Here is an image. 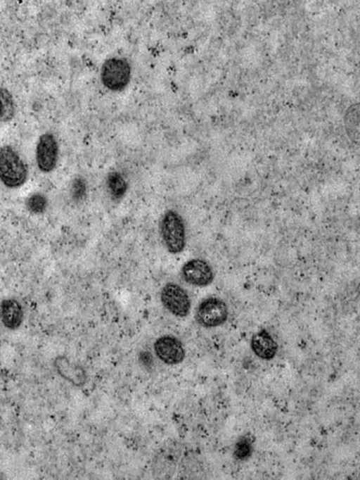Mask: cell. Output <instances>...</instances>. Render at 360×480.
Masks as SVG:
<instances>
[{
    "label": "cell",
    "instance_id": "cell-15",
    "mask_svg": "<svg viewBox=\"0 0 360 480\" xmlns=\"http://www.w3.org/2000/svg\"><path fill=\"white\" fill-rule=\"evenodd\" d=\"M252 451V441L249 436L242 437L236 444L233 451L234 456L239 460L248 457Z\"/></svg>",
    "mask_w": 360,
    "mask_h": 480
},
{
    "label": "cell",
    "instance_id": "cell-8",
    "mask_svg": "<svg viewBox=\"0 0 360 480\" xmlns=\"http://www.w3.org/2000/svg\"><path fill=\"white\" fill-rule=\"evenodd\" d=\"M153 347L157 357L165 364L177 365L185 358L182 343L173 336L165 335L158 338Z\"/></svg>",
    "mask_w": 360,
    "mask_h": 480
},
{
    "label": "cell",
    "instance_id": "cell-13",
    "mask_svg": "<svg viewBox=\"0 0 360 480\" xmlns=\"http://www.w3.org/2000/svg\"><path fill=\"white\" fill-rule=\"evenodd\" d=\"M15 113V106L12 95L5 88L0 87V122L11 120Z\"/></svg>",
    "mask_w": 360,
    "mask_h": 480
},
{
    "label": "cell",
    "instance_id": "cell-6",
    "mask_svg": "<svg viewBox=\"0 0 360 480\" xmlns=\"http://www.w3.org/2000/svg\"><path fill=\"white\" fill-rule=\"evenodd\" d=\"M181 277L191 285L203 287L212 282L214 274L207 261L201 258H194L184 263L181 268Z\"/></svg>",
    "mask_w": 360,
    "mask_h": 480
},
{
    "label": "cell",
    "instance_id": "cell-11",
    "mask_svg": "<svg viewBox=\"0 0 360 480\" xmlns=\"http://www.w3.org/2000/svg\"><path fill=\"white\" fill-rule=\"evenodd\" d=\"M251 348L257 357L269 360L276 355L278 345L271 334L266 330L262 329L252 337Z\"/></svg>",
    "mask_w": 360,
    "mask_h": 480
},
{
    "label": "cell",
    "instance_id": "cell-4",
    "mask_svg": "<svg viewBox=\"0 0 360 480\" xmlns=\"http://www.w3.org/2000/svg\"><path fill=\"white\" fill-rule=\"evenodd\" d=\"M229 315L226 303L219 297L202 300L195 311L197 322L204 327H215L224 324Z\"/></svg>",
    "mask_w": 360,
    "mask_h": 480
},
{
    "label": "cell",
    "instance_id": "cell-9",
    "mask_svg": "<svg viewBox=\"0 0 360 480\" xmlns=\"http://www.w3.org/2000/svg\"><path fill=\"white\" fill-rule=\"evenodd\" d=\"M24 309L15 298H6L0 301V321L9 330L18 329L23 322Z\"/></svg>",
    "mask_w": 360,
    "mask_h": 480
},
{
    "label": "cell",
    "instance_id": "cell-10",
    "mask_svg": "<svg viewBox=\"0 0 360 480\" xmlns=\"http://www.w3.org/2000/svg\"><path fill=\"white\" fill-rule=\"evenodd\" d=\"M54 367L62 377L76 386H82L86 381L84 370L81 366L70 362L65 356L60 355L56 358Z\"/></svg>",
    "mask_w": 360,
    "mask_h": 480
},
{
    "label": "cell",
    "instance_id": "cell-7",
    "mask_svg": "<svg viewBox=\"0 0 360 480\" xmlns=\"http://www.w3.org/2000/svg\"><path fill=\"white\" fill-rule=\"evenodd\" d=\"M58 147L54 136L50 133L41 134L36 148V161L39 169L43 172H50L56 167Z\"/></svg>",
    "mask_w": 360,
    "mask_h": 480
},
{
    "label": "cell",
    "instance_id": "cell-5",
    "mask_svg": "<svg viewBox=\"0 0 360 480\" xmlns=\"http://www.w3.org/2000/svg\"><path fill=\"white\" fill-rule=\"evenodd\" d=\"M160 300L163 306L174 316L184 317L189 314L191 299L184 289L179 284H165L160 293Z\"/></svg>",
    "mask_w": 360,
    "mask_h": 480
},
{
    "label": "cell",
    "instance_id": "cell-2",
    "mask_svg": "<svg viewBox=\"0 0 360 480\" xmlns=\"http://www.w3.org/2000/svg\"><path fill=\"white\" fill-rule=\"evenodd\" d=\"M161 236L167 251L173 254L181 253L186 245V229L181 216L174 210H168L160 222Z\"/></svg>",
    "mask_w": 360,
    "mask_h": 480
},
{
    "label": "cell",
    "instance_id": "cell-12",
    "mask_svg": "<svg viewBox=\"0 0 360 480\" xmlns=\"http://www.w3.org/2000/svg\"><path fill=\"white\" fill-rule=\"evenodd\" d=\"M106 186L110 196L115 199L121 198L126 193L127 184L124 177L117 172L109 173Z\"/></svg>",
    "mask_w": 360,
    "mask_h": 480
},
{
    "label": "cell",
    "instance_id": "cell-16",
    "mask_svg": "<svg viewBox=\"0 0 360 480\" xmlns=\"http://www.w3.org/2000/svg\"><path fill=\"white\" fill-rule=\"evenodd\" d=\"M86 192V184L82 178H77L72 183V194L75 199H80Z\"/></svg>",
    "mask_w": 360,
    "mask_h": 480
},
{
    "label": "cell",
    "instance_id": "cell-14",
    "mask_svg": "<svg viewBox=\"0 0 360 480\" xmlns=\"http://www.w3.org/2000/svg\"><path fill=\"white\" fill-rule=\"evenodd\" d=\"M26 206L27 210L34 214H41L44 213L47 206L46 197L39 193L31 195L27 200Z\"/></svg>",
    "mask_w": 360,
    "mask_h": 480
},
{
    "label": "cell",
    "instance_id": "cell-1",
    "mask_svg": "<svg viewBox=\"0 0 360 480\" xmlns=\"http://www.w3.org/2000/svg\"><path fill=\"white\" fill-rule=\"evenodd\" d=\"M27 177V168L18 152L10 146L0 148V180L8 188L22 186Z\"/></svg>",
    "mask_w": 360,
    "mask_h": 480
},
{
    "label": "cell",
    "instance_id": "cell-3",
    "mask_svg": "<svg viewBox=\"0 0 360 480\" xmlns=\"http://www.w3.org/2000/svg\"><path fill=\"white\" fill-rule=\"evenodd\" d=\"M130 77L131 67L125 58H112L106 60L102 65L101 81L110 90L124 89L128 84Z\"/></svg>",
    "mask_w": 360,
    "mask_h": 480
}]
</instances>
